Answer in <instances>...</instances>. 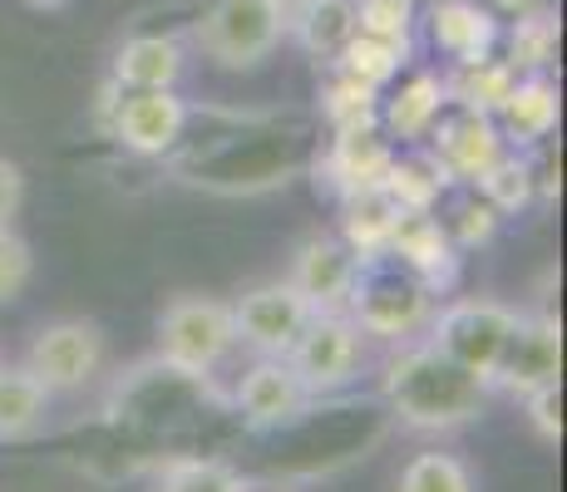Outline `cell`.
<instances>
[{
  "instance_id": "1",
  "label": "cell",
  "mask_w": 567,
  "mask_h": 492,
  "mask_svg": "<svg viewBox=\"0 0 567 492\" xmlns=\"http://www.w3.org/2000/svg\"><path fill=\"white\" fill-rule=\"evenodd\" d=\"M484 399V379L444 359L434 345L400 349L385 365V404L410 429H464L468 419H478Z\"/></svg>"
},
{
  "instance_id": "2",
  "label": "cell",
  "mask_w": 567,
  "mask_h": 492,
  "mask_svg": "<svg viewBox=\"0 0 567 492\" xmlns=\"http://www.w3.org/2000/svg\"><path fill=\"white\" fill-rule=\"evenodd\" d=\"M430 311H434V291L424 286L400 257L375 251V257L355 261L351 291H346V315L361 325V335L400 341V335L424 331Z\"/></svg>"
},
{
  "instance_id": "3",
  "label": "cell",
  "mask_w": 567,
  "mask_h": 492,
  "mask_svg": "<svg viewBox=\"0 0 567 492\" xmlns=\"http://www.w3.org/2000/svg\"><path fill=\"white\" fill-rule=\"evenodd\" d=\"M291 0H217L193 25V45L223 70H257L287 40Z\"/></svg>"
},
{
  "instance_id": "4",
  "label": "cell",
  "mask_w": 567,
  "mask_h": 492,
  "mask_svg": "<svg viewBox=\"0 0 567 492\" xmlns=\"http://www.w3.org/2000/svg\"><path fill=\"white\" fill-rule=\"evenodd\" d=\"M237 345L233 305L213 301V295H173L158 315V355L168 359L178 375L203 379L227 359Z\"/></svg>"
},
{
  "instance_id": "5",
  "label": "cell",
  "mask_w": 567,
  "mask_h": 492,
  "mask_svg": "<svg viewBox=\"0 0 567 492\" xmlns=\"http://www.w3.org/2000/svg\"><path fill=\"white\" fill-rule=\"evenodd\" d=\"M514 321L518 311H508L504 301H450L444 311H430V341L424 345H434L444 359H454L488 385L508 335H514Z\"/></svg>"
},
{
  "instance_id": "6",
  "label": "cell",
  "mask_w": 567,
  "mask_h": 492,
  "mask_svg": "<svg viewBox=\"0 0 567 492\" xmlns=\"http://www.w3.org/2000/svg\"><path fill=\"white\" fill-rule=\"evenodd\" d=\"M104 365V331L94 321H50L25 349V369L50 394L84 389Z\"/></svg>"
},
{
  "instance_id": "7",
  "label": "cell",
  "mask_w": 567,
  "mask_h": 492,
  "mask_svg": "<svg viewBox=\"0 0 567 492\" xmlns=\"http://www.w3.org/2000/svg\"><path fill=\"white\" fill-rule=\"evenodd\" d=\"M291 369H297L301 389L311 394H331L341 389L346 379L361 369V325L351 321L346 311H326V315H311L307 331L297 335V345L287 349Z\"/></svg>"
},
{
  "instance_id": "8",
  "label": "cell",
  "mask_w": 567,
  "mask_h": 492,
  "mask_svg": "<svg viewBox=\"0 0 567 492\" xmlns=\"http://www.w3.org/2000/svg\"><path fill=\"white\" fill-rule=\"evenodd\" d=\"M424 144H430L434 163L450 172V182H478L494 168L498 153L508 148L494 118L478 114V108H464V104L440 108V118H434L430 134H424Z\"/></svg>"
},
{
  "instance_id": "9",
  "label": "cell",
  "mask_w": 567,
  "mask_h": 492,
  "mask_svg": "<svg viewBox=\"0 0 567 492\" xmlns=\"http://www.w3.org/2000/svg\"><path fill=\"white\" fill-rule=\"evenodd\" d=\"M558 379H563V325L553 315H518L488 385L523 399L538 385H558Z\"/></svg>"
},
{
  "instance_id": "10",
  "label": "cell",
  "mask_w": 567,
  "mask_h": 492,
  "mask_svg": "<svg viewBox=\"0 0 567 492\" xmlns=\"http://www.w3.org/2000/svg\"><path fill=\"white\" fill-rule=\"evenodd\" d=\"M307 321H311V305L301 301L291 281L257 286L233 305L237 341L247 349H257V355H287V349L297 345V335L307 331Z\"/></svg>"
},
{
  "instance_id": "11",
  "label": "cell",
  "mask_w": 567,
  "mask_h": 492,
  "mask_svg": "<svg viewBox=\"0 0 567 492\" xmlns=\"http://www.w3.org/2000/svg\"><path fill=\"white\" fill-rule=\"evenodd\" d=\"M307 399L311 394L301 389L287 355H261L237 385V414L247 429H287L291 419H301Z\"/></svg>"
},
{
  "instance_id": "12",
  "label": "cell",
  "mask_w": 567,
  "mask_h": 492,
  "mask_svg": "<svg viewBox=\"0 0 567 492\" xmlns=\"http://www.w3.org/2000/svg\"><path fill=\"white\" fill-rule=\"evenodd\" d=\"M183 124H188V104L173 90H128L114 104V138L144 158L168 153L183 138Z\"/></svg>"
},
{
  "instance_id": "13",
  "label": "cell",
  "mask_w": 567,
  "mask_h": 492,
  "mask_svg": "<svg viewBox=\"0 0 567 492\" xmlns=\"http://www.w3.org/2000/svg\"><path fill=\"white\" fill-rule=\"evenodd\" d=\"M385 251L405 261V266L434 295L450 291L454 281H460V247L450 242V232L440 227V217H434V212H400Z\"/></svg>"
},
{
  "instance_id": "14",
  "label": "cell",
  "mask_w": 567,
  "mask_h": 492,
  "mask_svg": "<svg viewBox=\"0 0 567 492\" xmlns=\"http://www.w3.org/2000/svg\"><path fill=\"white\" fill-rule=\"evenodd\" d=\"M424 25H430V45L440 54H450L454 64H478L488 60L498 45V15L478 0H434L424 10Z\"/></svg>"
},
{
  "instance_id": "15",
  "label": "cell",
  "mask_w": 567,
  "mask_h": 492,
  "mask_svg": "<svg viewBox=\"0 0 567 492\" xmlns=\"http://www.w3.org/2000/svg\"><path fill=\"white\" fill-rule=\"evenodd\" d=\"M355 261H361V257H355L341 237H311V242L297 251L291 286H297V295L311 305V315L346 311V291H351Z\"/></svg>"
},
{
  "instance_id": "16",
  "label": "cell",
  "mask_w": 567,
  "mask_h": 492,
  "mask_svg": "<svg viewBox=\"0 0 567 492\" xmlns=\"http://www.w3.org/2000/svg\"><path fill=\"white\" fill-rule=\"evenodd\" d=\"M558 114H563V94H558V84L548 80V70H543V74L514 80V90H508V98L498 104L494 118H498L504 144L533 148V144H548V134L558 128Z\"/></svg>"
},
{
  "instance_id": "17",
  "label": "cell",
  "mask_w": 567,
  "mask_h": 492,
  "mask_svg": "<svg viewBox=\"0 0 567 492\" xmlns=\"http://www.w3.org/2000/svg\"><path fill=\"white\" fill-rule=\"evenodd\" d=\"M390 163H395V148L370 128V134H336L326 172H331L336 192L351 197V192H375L380 182H385Z\"/></svg>"
},
{
  "instance_id": "18",
  "label": "cell",
  "mask_w": 567,
  "mask_h": 492,
  "mask_svg": "<svg viewBox=\"0 0 567 492\" xmlns=\"http://www.w3.org/2000/svg\"><path fill=\"white\" fill-rule=\"evenodd\" d=\"M183 74V45L173 35H134L114 54L118 90H173Z\"/></svg>"
},
{
  "instance_id": "19",
  "label": "cell",
  "mask_w": 567,
  "mask_h": 492,
  "mask_svg": "<svg viewBox=\"0 0 567 492\" xmlns=\"http://www.w3.org/2000/svg\"><path fill=\"white\" fill-rule=\"evenodd\" d=\"M287 35L307 54L331 60V54L355 35V0H291Z\"/></svg>"
},
{
  "instance_id": "20",
  "label": "cell",
  "mask_w": 567,
  "mask_h": 492,
  "mask_svg": "<svg viewBox=\"0 0 567 492\" xmlns=\"http://www.w3.org/2000/svg\"><path fill=\"white\" fill-rule=\"evenodd\" d=\"M444 104H450V90H444L440 74H414L410 84H400V94L390 104H380V124L405 144H424V134H430Z\"/></svg>"
},
{
  "instance_id": "21",
  "label": "cell",
  "mask_w": 567,
  "mask_h": 492,
  "mask_svg": "<svg viewBox=\"0 0 567 492\" xmlns=\"http://www.w3.org/2000/svg\"><path fill=\"white\" fill-rule=\"evenodd\" d=\"M45 414H50V389L25 365L16 369L0 365V443L30 439L45 423Z\"/></svg>"
},
{
  "instance_id": "22",
  "label": "cell",
  "mask_w": 567,
  "mask_h": 492,
  "mask_svg": "<svg viewBox=\"0 0 567 492\" xmlns=\"http://www.w3.org/2000/svg\"><path fill=\"white\" fill-rule=\"evenodd\" d=\"M434 217H440V227L450 232V242L460 251L494 242V232H498V212L488 207V197L474 182H450L440 192V202H434Z\"/></svg>"
},
{
  "instance_id": "23",
  "label": "cell",
  "mask_w": 567,
  "mask_h": 492,
  "mask_svg": "<svg viewBox=\"0 0 567 492\" xmlns=\"http://www.w3.org/2000/svg\"><path fill=\"white\" fill-rule=\"evenodd\" d=\"M444 188H450V172L434 163V153H405V158L395 153L385 182H380V192H385L400 212H434Z\"/></svg>"
},
{
  "instance_id": "24",
  "label": "cell",
  "mask_w": 567,
  "mask_h": 492,
  "mask_svg": "<svg viewBox=\"0 0 567 492\" xmlns=\"http://www.w3.org/2000/svg\"><path fill=\"white\" fill-rule=\"evenodd\" d=\"M400 207L390 202L385 192H351L341 197V242L355 251V257H375V251L390 247V232H395Z\"/></svg>"
},
{
  "instance_id": "25",
  "label": "cell",
  "mask_w": 567,
  "mask_h": 492,
  "mask_svg": "<svg viewBox=\"0 0 567 492\" xmlns=\"http://www.w3.org/2000/svg\"><path fill=\"white\" fill-rule=\"evenodd\" d=\"M331 60H336V70L351 74V80L370 84V90H385V84L410 64V40H380V35L355 30Z\"/></svg>"
},
{
  "instance_id": "26",
  "label": "cell",
  "mask_w": 567,
  "mask_h": 492,
  "mask_svg": "<svg viewBox=\"0 0 567 492\" xmlns=\"http://www.w3.org/2000/svg\"><path fill=\"white\" fill-rule=\"evenodd\" d=\"M558 10L548 6H533V10H518L514 25H508V35H498L508 45V64L523 74H543L553 64V54H558Z\"/></svg>"
},
{
  "instance_id": "27",
  "label": "cell",
  "mask_w": 567,
  "mask_h": 492,
  "mask_svg": "<svg viewBox=\"0 0 567 492\" xmlns=\"http://www.w3.org/2000/svg\"><path fill=\"white\" fill-rule=\"evenodd\" d=\"M321 108L336 134H370V128H380V90H370V84L351 80L341 70L321 90Z\"/></svg>"
},
{
  "instance_id": "28",
  "label": "cell",
  "mask_w": 567,
  "mask_h": 492,
  "mask_svg": "<svg viewBox=\"0 0 567 492\" xmlns=\"http://www.w3.org/2000/svg\"><path fill=\"white\" fill-rule=\"evenodd\" d=\"M474 188L488 197V207H494L498 217H504V212H523V207L533 202V192H538V168H533V158L504 148L494 158V168H488Z\"/></svg>"
},
{
  "instance_id": "29",
  "label": "cell",
  "mask_w": 567,
  "mask_h": 492,
  "mask_svg": "<svg viewBox=\"0 0 567 492\" xmlns=\"http://www.w3.org/2000/svg\"><path fill=\"white\" fill-rule=\"evenodd\" d=\"M514 80H518V70L508 60H478V64H460V80L454 84H444V90L454 94V104H464V108H478V114H488L494 118L498 114V104L508 98V90H514Z\"/></svg>"
},
{
  "instance_id": "30",
  "label": "cell",
  "mask_w": 567,
  "mask_h": 492,
  "mask_svg": "<svg viewBox=\"0 0 567 492\" xmlns=\"http://www.w3.org/2000/svg\"><path fill=\"white\" fill-rule=\"evenodd\" d=\"M158 492H252V483L217 458H173L158 473Z\"/></svg>"
},
{
  "instance_id": "31",
  "label": "cell",
  "mask_w": 567,
  "mask_h": 492,
  "mask_svg": "<svg viewBox=\"0 0 567 492\" xmlns=\"http://www.w3.org/2000/svg\"><path fill=\"white\" fill-rule=\"evenodd\" d=\"M400 492H478L474 473L454 453H420L400 473Z\"/></svg>"
},
{
  "instance_id": "32",
  "label": "cell",
  "mask_w": 567,
  "mask_h": 492,
  "mask_svg": "<svg viewBox=\"0 0 567 492\" xmlns=\"http://www.w3.org/2000/svg\"><path fill=\"white\" fill-rule=\"evenodd\" d=\"M30 276H35V251L16 227H0V305L20 301Z\"/></svg>"
},
{
  "instance_id": "33",
  "label": "cell",
  "mask_w": 567,
  "mask_h": 492,
  "mask_svg": "<svg viewBox=\"0 0 567 492\" xmlns=\"http://www.w3.org/2000/svg\"><path fill=\"white\" fill-rule=\"evenodd\" d=\"M355 30L380 40H410L414 0H355Z\"/></svg>"
},
{
  "instance_id": "34",
  "label": "cell",
  "mask_w": 567,
  "mask_h": 492,
  "mask_svg": "<svg viewBox=\"0 0 567 492\" xmlns=\"http://www.w3.org/2000/svg\"><path fill=\"white\" fill-rule=\"evenodd\" d=\"M523 409H528V429L538 433L548 448L563 443V379L558 385H538L533 394H523Z\"/></svg>"
},
{
  "instance_id": "35",
  "label": "cell",
  "mask_w": 567,
  "mask_h": 492,
  "mask_svg": "<svg viewBox=\"0 0 567 492\" xmlns=\"http://www.w3.org/2000/svg\"><path fill=\"white\" fill-rule=\"evenodd\" d=\"M20 207H25V172L10 158H0V227H16Z\"/></svg>"
},
{
  "instance_id": "36",
  "label": "cell",
  "mask_w": 567,
  "mask_h": 492,
  "mask_svg": "<svg viewBox=\"0 0 567 492\" xmlns=\"http://www.w3.org/2000/svg\"><path fill=\"white\" fill-rule=\"evenodd\" d=\"M494 10H504V15H518V10H533V6H543V0H488Z\"/></svg>"
},
{
  "instance_id": "37",
  "label": "cell",
  "mask_w": 567,
  "mask_h": 492,
  "mask_svg": "<svg viewBox=\"0 0 567 492\" xmlns=\"http://www.w3.org/2000/svg\"><path fill=\"white\" fill-rule=\"evenodd\" d=\"M30 6H40V10H50V6H60V0H30Z\"/></svg>"
}]
</instances>
